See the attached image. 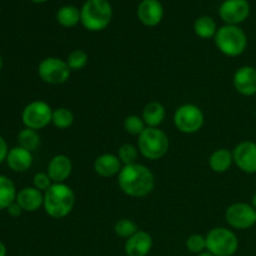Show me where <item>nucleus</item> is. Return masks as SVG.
I'll return each instance as SVG.
<instances>
[{
	"instance_id": "nucleus-26",
	"label": "nucleus",
	"mask_w": 256,
	"mask_h": 256,
	"mask_svg": "<svg viewBox=\"0 0 256 256\" xmlns=\"http://www.w3.org/2000/svg\"><path fill=\"white\" fill-rule=\"evenodd\" d=\"M72 122H74V114L68 108H58V109L52 110V124L56 129H69L72 125Z\"/></svg>"
},
{
	"instance_id": "nucleus-16",
	"label": "nucleus",
	"mask_w": 256,
	"mask_h": 256,
	"mask_svg": "<svg viewBox=\"0 0 256 256\" xmlns=\"http://www.w3.org/2000/svg\"><path fill=\"white\" fill-rule=\"evenodd\" d=\"M72 162L68 155L58 154L50 159L48 164L46 172L52 180V182H65L72 175Z\"/></svg>"
},
{
	"instance_id": "nucleus-28",
	"label": "nucleus",
	"mask_w": 256,
	"mask_h": 256,
	"mask_svg": "<svg viewBox=\"0 0 256 256\" xmlns=\"http://www.w3.org/2000/svg\"><path fill=\"white\" fill-rule=\"evenodd\" d=\"M146 128V124L139 115H129L124 120L125 132L130 135H134V136H140Z\"/></svg>"
},
{
	"instance_id": "nucleus-25",
	"label": "nucleus",
	"mask_w": 256,
	"mask_h": 256,
	"mask_svg": "<svg viewBox=\"0 0 256 256\" xmlns=\"http://www.w3.org/2000/svg\"><path fill=\"white\" fill-rule=\"evenodd\" d=\"M40 142H42V140H40V135L38 130L24 128L18 134V145L32 152L39 149Z\"/></svg>"
},
{
	"instance_id": "nucleus-15",
	"label": "nucleus",
	"mask_w": 256,
	"mask_h": 256,
	"mask_svg": "<svg viewBox=\"0 0 256 256\" xmlns=\"http://www.w3.org/2000/svg\"><path fill=\"white\" fill-rule=\"evenodd\" d=\"M152 249V235L144 230H139L126 239L124 252L128 256H148Z\"/></svg>"
},
{
	"instance_id": "nucleus-32",
	"label": "nucleus",
	"mask_w": 256,
	"mask_h": 256,
	"mask_svg": "<svg viewBox=\"0 0 256 256\" xmlns=\"http://www.w3.org/2000/svg\"><path fill=\"white\" fill-rule=\"evenodd\" d=\"M52 184H54V182H52V180L50 179L48 172H36V174L34 175V178H32V186L36 188V189H39L40 192H46Z\"/></svg>"
},
{
	"instance_id": "nucleus-11",
	"label": "nucleus",
	"mask_w": 256,
	"mask_h": 256,
	"mask_svg": "<svg viewBox=\"0 0 256 256\" xmlns=\"http://www.w3.org/2000/svg\"><path fill=\"white\" fill-rule=\"evenodd\" d=\"M250 15L248 0H224L219 6V16L226 25H239Z\"/></svg>"
},
{
	"instance_id": "nucleus-8",
	"label": "nucleus",
	"mask_w": 256,
	"mask_h": 256,
	"mask_svg": "<svg viewBox=\"0 0 256 256\" xmlns=\"http://www.w3.org/2000/svg\"><path fill=\"white\" fill-rule=\"evenodd\" d=\"M204 112L195 104L180 105L174 112L175 128L184 134L198 132L204 125Z\"/></svg>"
},
{
	"instance_id": "nucleus-1",
	"label": "nucleus",
	"mask_w": 256,
	"mask_h": 256,
	"mask_svg": "<svg viewBox=\"0 0 256 256\" xmlns=\"http://www.w3.org/2000/svg\"><path fill=\"white\" fill-rule=\"evenodd\" d=\"M118 184L122 192L132 198H145L155 188V176L145 165H124L118 175Z\"/></svg>"
},
{
	"instance_id": "nucleus-17",
	"label": "nucleus",
	"mask_w": 256,
	"mask_h": 256,
	"mask_svg": "<svg viewBox=\"0 0 256 256\" xmlns=\"http://www.w3.org/2000/svg\"><path fill=\"white\" fill-rule=\"evenodd\" d=\"M15 202L20 205L22 212H38L44 205V192L34 186H26L19 190Z\"/></svg>"
},
{
	"instance_id": "nucleus-3",
	"label": "nucleus",
	"mask_w": 256,
	"mask_h": 256,
	"mask_svg": "<svg viewBox=\"0 0 256 256\" xmlns=\"http://www.w3.org/2000/svg\"><path fill=\"white\" fill-rule=\"evenodd\" d=\"M112 19V6L109 0H86L80 9V22L89 32L106 29Z\"/></svg>"
},
{
	"instance_id": "nucleus-31",
	"label": "nucleus",
	"mask_w": 256,
	"mask_h": 256,
	"mask_svg": "<svg viewBox=\"0 0 256 256\" xmlns=\"http://www.w3.org/2000/svg\"><path fill=\"white\" fill-rule=\"evenodd\" d=\"M186 249L192 254H202L206 250V236L202 234H192L186 239Z\"/></svg>"
},
{
	"instance_id": "nucleus-10",
	"label": "nucleus",
	"mask_w": 256,
	"mask_h": 256,
	"mask_svg": "<svg viewBox=\"0 0 256 256\" xmlns=\"http://www.w3.org/2000/svg\"><path fill=\"white\" fill-rule=\"evenodd\" d=\"M225 220L234 229H250L256 224V210L248 202H235L225 212Z\"/></svg>"
},
{
	"instance_id": "nucleus-19",
	"label": "nucleus",
	"mask_w": 256,
	"mask_h": 256,
	"mask_svg": "<svg viewBox=\"0 0 256 256\" xmlns=\"http://www.w3.org/2000/svg\"><path fill=\"white\" fill-rule=\"evenodd\" d=\"M122 169V164L120 162L119 156L115 154H110V152L99 155L94 162V172L99 176L105 178V179L119 175Z\"/></svg>"
},
{
	"instance_id": "nucleus-34",
	"label": "nucleus",
	"mask_w": 256,
	"mask_h": 256,
	"mask_svg": "<svg viewBox=\"0 0 256 256\" xmlns=\"http://www.w3.org/2000/svg\"><path fill=\"white\" fill-rule=\"evenodd\" d=\"M6 212H8V214H9L12 218H19L20 215H22V209L20 208V205L18 204L16 202H14L12 205H10L9 208H8Z\"/></svg>"
},
{
	"instance_id": "nucleus-20",
	"label": "nucleus",
	"mask_w": 256,
	"mask_h": 256,
	"mask_svg": "<svg viewBox=\"0 0 256 256\" xmlns=\"http://www.w3.org/2000/svg\"><path fill=\"white\" fill-rule=\"evenodd\" d=\"M166 116L165 106L159 102H150L142 109V118L148 128H159Z\"/></svg>"
},
{
	"instance_id": "nucleus-37",
	"label": "nucleus",
	"mask_w": 256,
	"mask_h": 256,
	"mask_svg": "<svg viewBox=\"0 0 256 256\" xmlns=\"http://www.w3.org/2000/svg\"><path fill=\"white\" fill-rule=\"evenodd\" d=\"M32 2H34V4H42V2H46L48 0H30Z\"/></svg>"
},
{
	"instance_id": "nucleus-27",
	"label": "nucleus",
	"mask_w": 256,
	"mask_h": 256,
	"mask_svg": "<svg viewBox=\"0 0 256 256\" xmlns=\"http://www.w3.org/2000/svg\"><path fill=\"white\" fill-rule=\"evenodd\" d=\"M66 62L72 72H79L82 70L89 62V55L86 52L82 49L72 50L66 58Z\"/></svg>"
},
{
	"instance_id": "nucleus-6",
	"label": "nucleus",
	"mask_w": 256,
	"mask_h": 256,
	"mask_svg": "<svg viewBox=\"0 0 256 256\" xmlns=\"http://www.w3.org/2000/svg\"><path fill=\"white\" fill-rule=\"evenodd\" d=\"M239 249V240L232 230L214 228L206 235V252L215 256H232Z\"/></svg>"
},
{
	"instance_id": "nucleus-21",
	"label": "nucleus",
	"mask_w": 256,
	"mask_h": 256,
	"mask_svg": "<svg viewBox=\"0 0 256 256\" xmlns=\"http://www.w3.org/2000/svg\"><path fill=\"white\" fill-rule=\"evenodd\" d=\"M232 162H234V158H232V152L222 148V149H216L212 152V154L209 158V166L210 169L218 174H224L228 170L232 168Z\"/></svg>"
},
{
	"instance_id": "nucleus-4",
	"label": "nucleus",
	"mask_w": 256,
	"mask_h": 256,
	"mask_svg": "<svg viewBox=\"0 0 256 256\" xmlns=\"http://www.w3.org/2000/svg\"><path fill=\"white\" fill-rule=\"evenodd\" d=\"M214 42L219 52L230 58L240 56L248 46V36L239 25L225 24L220 26Z\"/></svg>"
},
{
	"instance_id": "nucleus-33",
	"label": "nucleus",
	"mask_w": 256,
	"mask_h": 256,
	"mask_svg": "<svg viewBox=\"0 0 256 256\" xmlns=\"http://www.w3.org/2000/svg\"><path fill=\"white\" fill-rule=\"evenodd\" d=\"M9 145L2 135H0V164L6 162V156L9 154Z\"/></svg>"
},
{
	"instance_id": "nucleus-24",
	"label": "nucleus",
	"mask_w": 256,
	"mask_h": 256,
	"mask_svg": "<svg viewBox=\"0 0 256 256\" xmlns=\"http://www.w3.org/2000/svg\"><path fill=\"white\" fill-rule=\"evenodd\" d=\"M56 22L64 28H74L80 22V9L74 5H62L56 12Z\"/></svg>"
},
{
	"instance_id": "nucleus-14",
	"label": "nucleus",
	"mask_w": 256,
	"mask_h": 256,
	"mask_svg": "<svg viewBox=\"0 0 256 256\" xmlns=\"http://www.w3.org/2000/svg\"><path fill=\"white\" fill-rule=\"evenodd\" d=\"M232 84L235 90L244 96L256 94V69L250 65H244L234 72Z\"/></svg>"
},
{
	"instance_id": "nucleus-5",
	"label": "nucleus",
	"mask_w": 256,
	"mask_h": 256,
	"mask_svg": "<svg viewBox=\"0 0 256 256\" xmlns=\"http://www.w3.org/2000/svg\"><path fill=\"white\" fill-rule=\"evenodd\" d=\"M169 138L159 128H146L138 139L139 152L148 160H159L169 152Z\"/></svg>"
},
{
	"instance_id": "nucleus-29",
	"label": "nucleus",
	"mask_w": 256,
	"mask_h": 256,
	"mask_svg": "<svg viewBox=\"0 0 256 256\" xmlns=\"http://www.w3.org/2000/svg\"><path fill=\"white\" fill-rule=\"evenodd\" d=\"M114 232L118 236L129 239L135 232H139V228H138L136 222H132V219H120L119 222H115Z\"/></svg>"
},
{
	"instance_id": "nucleus-35",
	"label": "nucleus",
	"mask_w": 256,
	"mask_h": 256,
	"mask_svg": "<svg viewBox=\"0 0 256 256\" xmlns=\"http://www.w3.org/2000/svg\"><path fill=\"white\" fill-rule=\"evenodd\" d=\"M0 256H6V246L2 242H0Z\"/></svg>"
},
{
	"instance_id": "nucleus-7",
	"label": "nucleus",
	"mask_w": 256,
	"mask_h": 256,
	"mask_svg": "<svg viewBox=\"0 0 256 256\" xmlns=\"http://www.w3.org/2000/svg\"><path fill=\"white\" fill-rule=\"evenodd\" d=\"M38 74L44 82L50 85H62L69 80L72 75L66 60L56 56H48L40 62Z\"/></svg>"
},
{
	"instance_id": "nucleus-39",
	"label": "nucleus",
	"mask_w": 256,
	"mask_h": 256,
	"mask_svg": "<svg viewBox=\"0 0 256 256\" xmlns=\"http://www.w3.org/2000/svg\"><path fill=\"white\" fill-rule=\"evenodd\" d=\"M2 55H0V72H2Z\"/></svg>"
},
{
	"instance_id": "nucleus-30",
	"label": "nucleus",
	"mask_w": 256,
	"mask_h": 256,
	"mask_svg": "<svg viewBox=\"0 0 256 256\" xmlns=\"http://www.w3.org/2000/svg\"><path fill=\"white\" fill-rule=\"evenodd\" d=\"M118 156L122 165H132L138 162L139 149L132 144H124L118 150Z\"/></svg>"
},
{
	"instance_id": "nucleus-12",
	"label": "nucleus",
	"mask_w": 256,
	"mask_h": 256,
	"mask_svg": "<svg viewBox=\"0 0 256 256\" xmlns=\"http://www.w3.org/2000/svg\"><path fill=\"white\" fill-rule=\"evenodd\" d=\"M234 164L246 174H256V142H242L232 150Z\"/></svg>"
},
{
	"instance_id": "nucleus-2",
	"label": "nucleus",
	"mask_w": 256,
	"mask_h": 256,
	"mask_svg": "<svg viewBox=\"0 0 256 256\" xmlns=\"http://www.w3.org/2000/svg\"><path fill=\"white\" fill-rule=\"evenodd\" d=\"M75 206V192L65 182H54L44 192L45 212L52 219H64Z\"/></svg>"
},
{
	"instance_id": "nucleus-13",
	"label": "nucleus",
	"mask_w": 256,
	"mask_h": 256,
	"mask_svg": "<svg viewBox=\"0 0 256 256\" xmlns=\"http://www.w3.org/2000/svg\"><path fill=\"white\" fill-rule=\"evenodd\" d=\"M136 15L142 25L154 28L159 25L164 18V6L159 0H142L138 5Z\"/></svg>"
},
{
	"instance_id": "nucleus-38",
	"label": "nucleus",
	"mask_w": 256,
	"mask_h": 256,
	"mask_svg": "<svg viewBox=\"0 0 256 256\" xmlns=\"http://www.w3.org/2000/svg\"><path fill=\"white\" fill-rule=\"evenodd\" d=\"M198 256H215V255H212V252H202V254H199Z\"/></svg>"
},
{
	"instance_id": "nucleus-36",
	"label": "nucleus",
	"mask_w": 256,
	"mask_h": 256,
	"mask_svg": "<svg viewBox=\"0 0 256 256\" xmlns=\"http://www.w3.org/2000/svg\"><path fill=\"white\" fill-rule=\"evenodd\" d=\"M250 205H252V208H254V209L256 210V192L254 195H252V202H250Z\"/></svg>"
},
{
	"instance_id": "nucleus-18",
	"label": "nucleus",
	"mask_w": 256,
	"mask_h": 256,
	"mask_svg": "<svg viewBox=\"0 0 256 256\" xmlns=\"http://www.w3.org/2000/svg\"><path fill=\"white\" fill-rule=\"evenodd\" d=\"M32 162H34L32 152L18 145V146L10 148L5 162L12 172H24L32 168Z\"/></svg>"
},
{
	"instance_id": "nucleus-22",
	"label": "nucleus",
	"mask_w": 256,
	"mask_h": 256,
	"mask_svg": "<svg viewBox=\"0 0 256 256\" xmlns=\"http://www.w3.org/2000/svg\"><path fill=\"white\" fill-rule=\"evenodd\" d=\"M16 186L10 178L0 175V212L6 210L16 200Z\"/></svg>"
},
{
	"instance_id": "nucleus-23",
	"label": "nucleus",
	"mask_w": 256,
	"mask_h": 256,
	"mask_svg": "<svg viewBox=\"0 0 256 256\" xmlns=\"http://www.w3.org/2000/svg\"><path fill=\"white\" fill-rule=\"evenodd\" d=\"M216 22L209 15H202L194 22V32L202 39H214L218 32Z\"/></svg>"
},
{
	"instance_id": "nucleus-9",
	"label": "nucleus",
	"mask_w": 256,
	"mask_h": 256,
	"mask_svg": "<svg viewBox=\"0 0 256 256\" xmlns=\"http://www.w3.org/2000/svg\"><path fill=\"white\" fill-rule=\"evenodd\" d=\"M52 109L44 100H34L25 105L22 112V122L25 128L42 130L52 124Z\"/></svg>"
}]
</instances>
